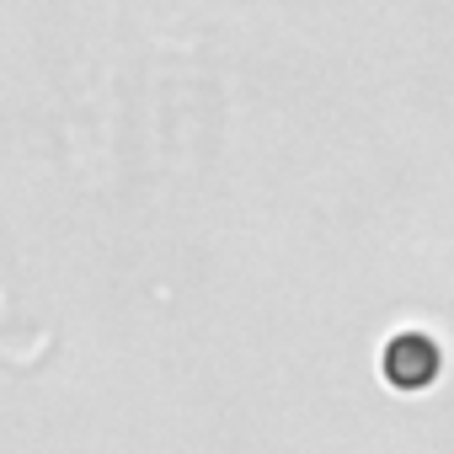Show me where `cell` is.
<instances>
[{"instance_id":"1","label":"cell","mask_w":454,"mask_h":454,"mask_svg":"<svg viewBox=\"0 0 454 454\" xmlns=\"http://www.w3.org/2000/svg\"><path fill=\"white\" fill-rule=\"evenodd\" d=\"M443 369V348L427 332H395L385 342V380L395 390H427Z\"/></svg>"}]
</instances>
